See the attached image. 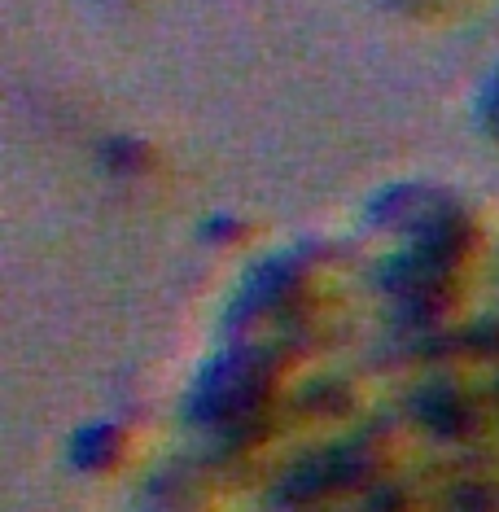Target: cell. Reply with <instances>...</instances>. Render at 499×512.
Listing matches in <instances>:
<instances>
[{
  "mask_svg": "<svg viewBox=\"0 0 499 512\" xmlns=\"http://www.w3.org/2000/svg\"><path fill=\"white\" fill-rule=\"evenodd\" d=\"M421 416L434 429H447V434H456V429H464V421H469V412H464V403L456 394H434V399H425Z\"/></svg>",
  "mask_w": 499,
  "mask_h": 512,
  "instance_id": "1",
  "label": "cell"
},
{
  "mask_svg": "<svg viewBox=\"0 0 499 512\" xmlns=\"http://www.w3.org/2000/svg\"><path fill=\"white\" fill-rule=\"evenodd\" d=\"M491 123L499 127V75L491 79Z\"/></svg>",
  "mask_w": 499,
  "mask_h": 512,
  "instance_id": "2",
  "label": "cell"
}]
</instances>
